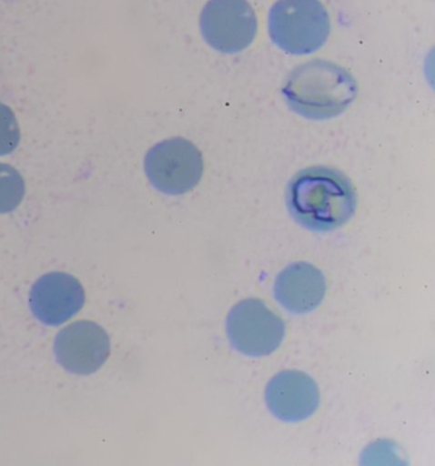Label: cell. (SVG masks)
<instances>
[{
  "label": "cell",
  "instance_id": "12",
  "mask_svg": "<svg viewBox=\"0 0 435 466\" xmlns=\"http://www.w3.org/2000/svg\"><path fill=\"white\" fill-rule=\"evenodd\" d=\"M21 131L11 107L0 103V157L12 154L20 144Z\"/></svg>",
  "mask_w": 435,
  "mask_h": 466
},
{
  "label": "cell",
  "instance_id": "8",
  "mask_svg": "<svg viewBox=\"0 0 435 466\" xmlns=\"http://www.w3.org/2000/svg\"><path fill=\"white\" fill-rule=\"evenodd\" d=\"M85 304V290L75 276L50 272L41 276L30 293L34 316L46 326H59L77 315Z\"/></svg>",
  "mask_w": 435,
  "mask_h": 466
},
{
  "label": "cell",
  "instance_id": "11",
  "mask_svg": "<svg viewBox=\"0 0 435 466\" xmlns=\"http://www.w3.org/2000/svg\"><path fill=\"white\" fill-rule=\"evenodd\" d=\"M25 191L21 174L11 165L0 163V214L15 211L24 199Z\"/></svg>",
  "mask_w": 435,
  "mask_h": 466
},
{
  "label": "cell",
  "instance_id": "6",
  "mask_svg": "<svg viewBox=\"0 0 435 466\" xmlns=\"http://www.w3.org/2000/svg\"><path fill=\"white\" fill-rule=\"evenodd\" d=\"M199 25L206 43L224 54L246 50L258 30L256 12L247 0H209Z\"/></svg>",
  "mask_w": 435,
  "mask_h": 466
},
{
  "label": "cell",
  "instance_id": "1",
  "mask_svg": "<svg viewBox=\"0 0 435 466\" xmlns=\"http://www.w3.org/2000/svg\"><path fill=\"white\" fill-rule=\"evenodd\" d=\"M291 218L308 230L327 233L344 227L357 211V191L342 171L310 167L298 171L286 188Z\"/></svg>",
  "mask_w": 435,
  "mask_h": 466
},
{
  "label": "cell",
  "instance_id": "4",
  "mask_svg": "<svg viewBox=\"0 0 435 466\" xmlns=\"http://www.w3.org/2000/svg\"><path fill=\"white\" fill-rule=\"evenodd\" d=\"M145 171L157 191L169 196L184 195L201 180L202 154L188 139H165L148 150Z\"/></svg>",
  "mask_w": 435,
  "mask_h": 466
},
{
  "label": "cell",
  "instance_id": "5",
  "mask_svg": "<svg viewBox=\"0 0 435 466\" xmlns=\"http://www.w3.org/2000/svg\"><path fill=\"white\" fill-rule=\"evenodd\" d=\"M228 340L235 350L260 358L278 350L285 336V323L262 300L238 303L228 316Z\"/></svg>",
  "mask_w": 435,
  "mask_h": 466
},
{
  "label": "cell",
  "instance_id": "9",
  "mask_svg": "<svg viewBox=\"0 0 435 466\" xmlns=\"http://www.w3.org/2000/svg\"><path fill=\"white\" fill-rule=\"evenodd\" d=\"M319 386L299 370H285L273 377L266 388V404L278 420L297 423L306 420L319 407Z\"/></svg>",
  "mask_w": 435,
  "mask_h": 466
},
{
  "label": "cell",
  "instance_id": "10",
  "mask_svg": "<svg viewBox=\"0 0 435 466\" xmlns=\"http://www.w3.org/2000/svg\"><path fill=\"white\" fill-rule=\"evenodd\" d=\"M326 279L319 268L307 262L288 266L275 283L276 300L288 312L307 315L319 309L326 296Z\"/></svg>",
  "mask_w": 435,
  "mask_h": 466
},
{
  "label": "cell",
  "instance_id": "2",
  "mask_svg": "<svg viewBox=\"0 0 435 466\" xmlns=\"http://www.w3.org/2000/svg\"><path fill=\"white\" fill-rule=\"evenodd\" d=\"M358 82L348 69L316 59L288 73L282 97L303 118L327 120L346 112L358 95Z\"/></svg>",
  "mask_w": 435,
  "mask_h": 466
},
{
  "label": "cell",
  "instance_id": "3",
  "mask_svg": "<svg viewBox=\"0 0 435 466\" xmlns=\"http://www.w3.org/2000/svg\"><path fill=\"white\" fill-rule=\"evenodd\" d=\"M268 31L282 52L308 56L325 46L331 20L319 0H278L269 11Z\"/></svg>",
  "mask_w": 435,
  "mask_h": 466
},
{
  "label": "cell",
  "instance_id": "7",
  "mask_svg": "<svg viewBox=\"0 0 435 466\" xmlns=\"http://www.w3.org/2000/svg\"><path fill=\"white\" fill-rule=\"evenodd\" d=\"M60 366L75 375H91L110 355V339L97 323L77 321L63 329L54 342Z\"/></svg>",
  "mask_w": 435,
  "mask_h": 466
}]
</instances>
